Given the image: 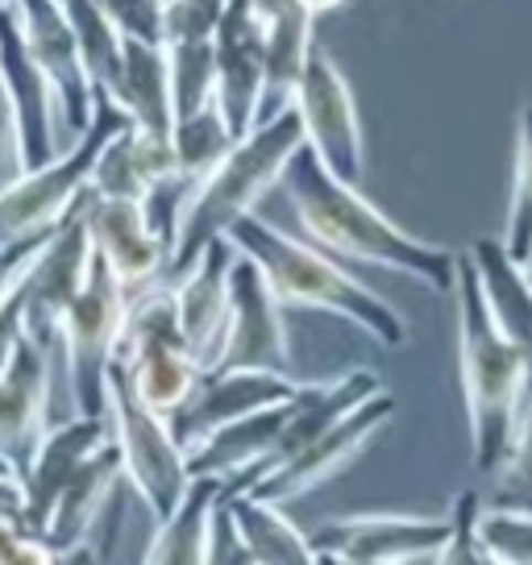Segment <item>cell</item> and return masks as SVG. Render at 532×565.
Masks as SVG:
<instances>
[{"instance_id": "cell-1", "label": "cell", "mask_w": 532, "mask_h": 565, "mask_svg": "<svg viewBox=\"0 0 532 565\" xmlns=\"http://www.w3.org/2000/svg\"><path fill=\"white\" fill-rule=\"evenodd\" d=\"M287 200L300 216L304 237L333 249L354 263H374L400 270L437 296H454L458 282V254L428 246L408 230H400L387 212H379L358 192V183L329 171L312 146H304L284 175Z\"/></svg>"}, {"instance_id": "cell-2", "label": "cell", "mask_w": 532, "mask_h": 565, "mask_svg": "<svg viewBox=\"0 0 532 565\" xmlns=\"http://www.w3.org/2000/svg\"><path fill=\"white\" fill-rule=\"evenodd\" d=\"M458 362L466 416H470V458L479 475H499L515 441V424L529 404V366L512 337L499 329L482 291V275L470 254H458Z\"/></svg>"}, {"instance_id": "cell-3", "label": "cell", "mask_w": 532, "mask_h": 565, "mask_svg": "<svg viewBox=\"0 0 532 565\" xmlns=\"http://www.w3.org/2000/svg\"><path fill=\"white\" fill-rule=\"evenodd\" d=\"M304 146H308V134H304L296 100L284 105L279 113H270L249 138L237 141L230 159L221 162L209 179H200L188 195L175 230V246H171L167 279L175 282L179 275H188L216 237H230L233 225L242 216H249L254 204L275 183H284L287 167L296 162Z\"/></svg>"}, {"instance_id": "cell-4", "label": "cell", "mask_w": 532, "mask_h": 565, "mask_svg": "<svg viewBox=\"0 0 532 565\" xmlns=\"http://www.w3.org/2000/svg\"><path fill=\"white\" fill-rule=\"evenodd\" d=\"M233 246L246 249L249 258H258L263 270L270 275L275 291L284 303H300V308H324L333 317L350 320L358 329L379 341V345H408V324L391 308L379 291L366 282H358L350 270H341L312 237H291V233L275 230L263 216H242L230 230Z\"/></svg>"}, {"instance_id": "cell-5", "label": "cell", "mask_w": 532, "mask_h": 565, "mask_svg": "<svg viewBox=\"0 0 532 565\" xmlns=\"http://www.w3.org/2000/svg\"><path fill=\"white\" fill-rule=\"evenodd\" d=\"M129 125H134V117H129L113 96H100L96 121H92L67 150H58L46 167H34V171H25V175L9 179L4 200H0V230H4V242H9V237L38 233V230H58V225L88 200L92 179H96V167L105 159L108 141L117 138L121 129H129Z\"/></svg>"}, {"instance_id": "cell-6", "label": "cell", "mask_w": 532, "mask_h": 565, "mask_svg": "<svg viewBox=\"0 0 532 565\" xmlns=\"http://www.w3.org/2000/svg\"><path fill=\"white\" fill-rule=\"evenodd\" d=\"M117 358L125 362L138 395L162 416H175L179 407L195 395V387L204 383L209 371L200 366V358L183 337L175 308V282L171 279L155 282V287L134 296Z\"/></svg>"}, {"instance_id": "cell-7", "label": "cell", "mask_w": 532, "mask_h": 565, "mask_svg": "<svg viewBox=\"0 0 532 565\" xmlns=\"http://www.w3.org/2000/svg\"><path fill=\"white\" fill-rule=\"evenodd\" d=\"M108 416H113V437L121 445L125 482H134L138 499L159 524L179 508V499L188 494L195 475L188 449L179 445L175 428H171V416L155 412L138 395L121 358L108 371Z\"/></svg>"}, {"instance_id": "cell-8", "label": "cell", "mask_w": 532, "mask_h": 565, "mask_svg": "<svg viewBox=\"0 0 532 565\" xmlns=\"http://www.w3.org/2000/svg\"><path fill=\"white\" fill-rule=\"evenodd\" d=\"M129 303H134V291L96 249L88 282L58 329V358L72 379L75 412L84 416H108V371L121 353Z\"/></svg>"}, {"instance_id": "cell-9", "label": "cell", "mask_w": 532, "mask_h": 565, "mask_svg": "<svg viewBox=\"0 0 532 565\" xmlns=\"http://www.w3.org/2000/svg\"><path fill=\"white\" fill-rule=\"evenodd\" d=\"M92 263H96V242H92L88 216H84V204H79L58 225L51 246L42 249L21 275L4 279V291H0L4 329H18V333L34 337L38 345L58 350L63 317L79 300V291H84V282L92 275Z\"/></svg>"}, {"instance_id": "cell-10", "label": "cell", "mask_w": 532, "mask_h": 565, "mask_svg": "<svg viewBox=\"0 0 532 565\" xmlns=\"http://www.w3.org/2000/svg\"><path fill=\"white\" fill-rule=\"evenodd\" d=\"M51 345L4 329V366H0V466L18 475L30 470L51 433Z\"/></svg>"}, {"instance_id": "cell-11", "label": "cell", "mask_w": 532, "mask_h": 565, "mask_svg": "<svg viewBox=\"0 0 532 565\" xmlns=\"http://www.w3.org/2000/svg\"><path fill=\"white\" fill-rule=\"evenodd\" d=\"M454 520L445 515H345L312 532L320 562L345 565H416L437 562L449 545Z\"/></svg>"}, {"instance_id": "cell-12", "label": "cell", "mask_w": 532, "mask_h": 565, "mask_svg": "<svg viewBox=\"0 0 532 565\" xmlns=\"http://www.w3.org/2000/svg\"><path fill=\"white\" fill-rule=\"evenodd\" d=\"M4 100H9V146H13V171L25 175L63 150L58 146V92L51 75L38 67L25 46L21 21L13 4H4Z\"/></svg>"}, {"instance_id": "cell-13", "label": "cell", "mask_w": 532, "mask_h": 565, "mask_svg": "<svg viewBox=\"0 0 532 565\" xmlns=\"http://www.w3.org/2000/svg\"><path fill=\"white\" fill-rule=\"evenodd\" d=\"M284 296L275 291L270 275L258 258L237 249L230 266V333L216 371H287L291 374V345H287Z\"/></svg>"}, {"instance_id": "cell-14", "label": "cell", "mask_w": 532, "mask_h": 565, "mask_svg": "<svg viewBox=\"0 0 532 565\" xmlns=\"http://www.w3.org/2000/svg\"><path fill=\"white\" fill-rule=\"evenodd\" d=\"M4 4H13V13L21 21V34H25V46L38 58V67L51 75L67 134L79 138L96 121L100 92L92 84L75 25L67 18V4L63 0H4Z\"/></svg>"}, {"instance_id": "cell-15", "label": "cell", "mask_w": 532, "mask_h": 565, "mask_svg": "<svg viewBox=\"0 0 532 565\" xmlns=\"http://www.w3.org/2000/svg\"><path fill=\"white\" fill-rule=\"evenodd\" d=\"M291 100L300 108L308 146L324 159V167L358 183L366 171V138H362V121H358L354 92H350L338 63L320 46L308 58V71H304Z\"/></svg>"}, {"instance_id": "cell-16", "label": "cell", "mask_w": 532, "mask_h": 565, "mask_svg": "<svg viewBox=\"0 0 532 565\" xmlns=\"http://www.w3.org/2000/svg\"><path fill=\"white\" fill-rule=\"evenodd\" d=\"M395 416V395L391 391H379L374 399H366L362 407H354L341 424H333L329 433H320L312 445H304L300 454L284 458L279 466H270L249 491L263 494V499H275V503H291V499H304L317 487H324L329 478H338L350 461L374 441V433Z\"/></svg>"}, {"instance_id": "cell-17", "label": "cell", "mask_w": 532, "mask_h": 565, "mask_svg": "<svg viewBox=\"0 0 532 565\" xmlns=\"http://www.w3.org/2000/svg\"><path fill=\"white\" fill-rule=\"evenodd\" d=\"M266 25L249 0H230L216 30V105L225 113L237 141L266 121Z\"/></svg>"}, {"instance_id": "cell-18", "label": "cell", "mask_w": 532, "mask_h": 565, "mask_svg": "<svg viewBox=\"0 0 532 565\" xmlns=\"http://www.w3.org/2000/svg\"><path fill=\"white\" fill-rule=\"evenodd\" d=\"M300 379L287 371H258V366H242V371H213L204 374V383L195 387V395L171 416L179 445L192 454L213 437L216 428L242 420L249 412L287 404L296 399Z\"/></svg>"}, {"instance_id": "cell-19", "label": "cell", "mask_w": 532, "mask_h": 565, "mask_svg": "<svg viewBox=\"0 0 532 565\" xmlns=\"http://www.w3.org/2000/svg\"><path fill=\"white\" fill-rule=\"evenodd\" d=\"M84 216H88L92 242L100 249V258L121 275V282L134 296L167 279L171 242L155 230L146 200H113V195L88 192Z\"/></svg>"}, {"instance_id": "cell-20", "label": "cell", "mask_w": 532, "mask_h": 565, "mask_svg": "<svg viewBox=\"0 0 532 565\" xmlns=\"http://www.w3.org/2000/svg\"><path fill=\"white\" fill-rule=\"evenodd\" d=\"M113 441V416H84L75 412L67 424H58L46 433V441L38 449V458L25 470V532L46 536L51 515L58 508V499L67 491V482L79 475V466Z\"/></svg>"}, {"instance_id": "cell-21", "label": "cell", "mask_w": 532, "mask_h": 565, "mask_svg": "<svg viewBox=\"0 0 532 565\" xmlns=\"http://www.w3.org/2000/svg\"><path fill=\"white\" fill-rule=\"evenodd\" d=\"M237 258L233 237H216L213 246L200 254V263L175 279V308L179 324L200 366L213 374L225 353L230 333V266Z\"/></svg>"}, {"instance_id": "cell-22", "label": "cell", "mask_w": 532, "mask_h": 565, "mask_svg": "<svg viewBox=\"0 0 532 565\" xmlns=\"http://www.w3.org/2000/svg\"><path fill=\"white\" fill-rule=\"evenodd\" d=\"M287 416H291V399L275 407H263V412H249L242 420L216 428L209 441L188 454L192 475H216V478H225L233 491H249V487L275 466Z\"/></svg>"}, {"instance_id": "cell-23", "label": "cell", "mask_w": 532, "mask_h": 565, "mask_svg": "<svg viewBox=\"0 0 532 565\" xmlns=\"http://www.w3.org/2000/svg\"><path fill=\"white\" fill-rule=\"evenodd\" d=\"M383 391V379L371 366H354L345 374H333V379H317V383H300L296 399H291V416H287V428L279 437V454H275V466L291 454H300L304 445H312L320 433H329L333 424H341L354 407H362L366 399H374Z\"/></svg>"}, {"instance_id": "cell-24", "label": "cell", "mask_w": 532, "mask_h": 565, "mask_svg": "<svg viewBox=\"0 0 532 565\" xmlns=\"http://www.w3.org/2000/svg\"><path fill=\"white\" fill-rule=\"evenodd\" d=\"M121 478H125V458L117 437H113V441H105L79 466V475L67 482V491H63L58 508H54L51 529H46V545L58 553V562H67L79 545H88V532L96 529L108 494H113V487Z\"/></svg>"}, {"instance_id": "cell-25", "label": "cell", "mask_w": 532, "mask_h": 565, "mask_svg": "<svg viewBox=\"0 0 532 565\" xmlns=\"http://www.w3.org/2000/svg\"><path fill=\"white\" fill-rule=\"evenodd\" d=\"M179 175L175 138L167 134H150L129 125L117 138L108 141L105 159L96 167L92 192L113 195V200H146L159 183Z\"/></svg>"}, {"instance_id": "cell-26", "label": "cell", "mask_w": 532, "mask_h": 565, "mask_svg": "<svg viewBox=\"0 0 532 565\" xmlns=\"http://www.w3.org/2000/svg\"><path fill=\"white\" fill-rule=\"evenodd\" d=\"M470 258L482 275V291L496 312L499 329L512 337L524 366H529V395H532V275L524 263H515L503 237H479L470 246Z\"/></svg>"}, {"instance_id": "cell-27", "label": "cell", "mask_w": 532, "mask_h": 565, "mask_svg": "<svg viewBox=\"0 0 532 565\" xmlns=\"http://www.w3.org/2000/svg\"><path fill=\"white\" fill-rule=\"evenodd\" d=\"M113 100L134 117L138 129L150 134H175V84H171V63H167V46L159 42H138L129 38L125 46L121 79L113 88Z\"/></svg>"}, {"instance_id": "cell-28", "label": "cell", "mask_w": 532, "mask_h": 565, "mask_svg": "<svg viewBox=\"0 0 532 565\" xmlns=\"http://www.w3.org/2000/svg\"><path fill=\"white\" fill-rule=\"evenodd\" d=\"M225 494V478L195 475L188 494L179 499V508L167 520L155 524L150 548L142 562L150 565H200L209 562V545H213V515L216 503Z\"/></svg>"}, {"instance_id": "cell-29", "label": "cell", "mask_w": 532, "mask_h": 565, "mask_svg": "<svg viewBox=\"0 0 532 565\" xmlns=\"http://www.w3.org/2000/svg\"><path fill=\"white\" fill-rule=\"evenodd\" d=\"M225 503L233 508L242 536H246L254 565H308L320 562L317 545H312V532L304 536L291 520L284 515V503L263 499L254 491H233L225 482Z\"/></svg>"}, {"instance_id": "cell-30", "label": "cell", "mask_w": 532, "mask_h": 565, "mask_svg": "<svg viewBox=\"0 0 532 565\" xmlns=\"http://www.w3.org/2000/svg\"><path fill=\"white\" fill-rule=\"evenodd\" d=\"M312 21L317 13L291 4L287 13L263 21L266 25V75H270V96H266V117L279 113L284 105H291V96L300 88L308 58L317 51V38H312Z\"/></svg>"}, {"instance_id": "cell-31", "label": "cell", "mask_w": 532, "mask_h": 565, "mask_svg": "<svg viewBox=\"0 0 532 565\" xmlns=\"http://www.w3.org/2000/svg\"><path fill=\"white\" fill-rule=\"evenodd\" d=\"M63 4H67V18H72V25H75V38H79V51H84L92 84H96L100 96H113L117 79H121L129 38H125L121 25L113 21V13L105 9V0H63Z\"/></svg>"}, {"instance_id": "cell-32", "label": "cell", "mask_w": 532, "mask_h": 565, "mask_svg": "<svg viewBox=\"0 0 532 565\" xmlns=\"http://www.w3.org/2000/svg\"><path fill=\"white\" fill-rule=\"evenodd\" d=\"M171 138H175L179 175H188L192 183L213 175L216 167L233 154V146H237V134L230 129V121H225V113H221L216 100L209 108H200V113L179 117Z\"/></svg>"}, {"instance_id": "cell-33", "label": "cell", "mask_w": 532, "mask_h": 565, "mask_svg": "<svg viewBox=\"0 0 532 565\" xmlns=\"http://www.w3.org/2000/svg\"><path fill=\"white\" fill-rule=\"evenodd\" d=\"M167 63L175 84V113H200L216 100V34L213 38H167Z\"/></svg>"}, {"instance_id": "cell-34", "label": "cell", "mask_w": 532, "mask_h": 565, "mask_svg": "<svg viewBox=\"0 0 532 565\" xmlns=\"http://www.w3.org/2000/svg\"><path fill=\"white\" fill-rule=\"evenodd\" d=\"M503 246L515 263L532 258V105L515 117V162H512V200H508V230Z\"/></svg>"}, {"instance_id": "cell-35", "label": "cell", "mask_w": 532, "mask_h": 565, "mask_svg": "<svg viewBox=\"0 0 532 565\" xmlns=\"http://www.w3.org/2000/svg\"><path fill=\"white\" fill-rule=\"evenodd\" d=\"M482 545L491 565H532V512L529 508H491L482 512Z\"/></svg>"}, {"instance_id": "cell-36", "label": "cell", "mask_w": 532, "mask_h": 565, "mask_svg": "<svg viewBox=\"0 0 532 565\" xmlns=\"http://www.w3.org/2000/svg\"><path fill=\"white\" fill-rule=\"evenodd\" d=\"M496 503L499 508H529L532 512V395L520 424H515V441L508 461L499 466L496 475Z\"/></svg>"}, {"instance_id": "cell-37", "label": "cell", "mask_w": 532, "mask_h": 565, "mask_svg": "<svg viewBox=\"0 0 532 565\" xmlns=\"http://www.w3.org/2000/svg\"><path fill=\"white\" fill-rule=\"evenodd\" d=\"M449 520H454V532H449V545L441 553V565H491V553L482 545V529H479L482 524L479 491L454 494Z\"/></svg>"}, {"instance_id": "cell-38", "label": "cell", "mask_w": 532, "mask_h": 565, "mask_svg": "<svg viewBox=\"0 0 532 565\" xmlns=\"http://www.w3.org/2000/svg\"><path fill=\"white\" fill-rule=\"evenodd\" d=\"M105 9L121 25L125 38L159 42V46L167 42V9H171V0H105Z\"/></svg>"}, {"instance_id": "cell-39", "label": "cell", "mask_w": 532, "mask_h": 565, "mask_svg": "<svg viewBox=\"0 0 532 565\" xmlns=\"http://www.w3.org/2000/svg\"><path fill=\"white\" fill-rule=\"evenodd\" d=\"M209 562L213 565H249L254 562L246 536H242V524H237L233 508L225 503V494H221L216 515H213V545H209Z\"/></svg>"}, {"instance_id": "cell-40", "label": "cell", "mask_w": 532, "mask_h": 565, "mask_svg": "<svg viewBox=\"0 0 532 565\" xmlns=\"http://www.w3.org/2000/svg\"><path fill=\"white\" fill-rule=\"evenodd\" d=\"M254 4V13L263 21H270V18H279V13H287L291 4H300V0H249Z\"/></svg>"}, {"instance_id": "cell-41", "label": "cell", "mask_w": 532, "mask_h": 565, "mask_svg": "<svg viewBox=\"0 0 532 565\" xmlns=\"http://www.w3.org/2000/svg\"><path fill=\"white\" fill-rule=\"evenodd\" d=\"M304 9H312V13H333V9H338V4H345V0H300Z\"/></svg>"}, {"instance_id": "cell-42", "label": "cell", "mask_w": 532, "mask_h": 565, "mask_svg": "<svg viewBox=\"0 0 532 565\" xmlns=\"http://www.w3.org/2000/svg\"><path fill=\"white\" fill-rule=\"evenodd\" d=\"M524 266H529V275H532V258H529V263H524Z\"/></svg>"}]
</instances>
